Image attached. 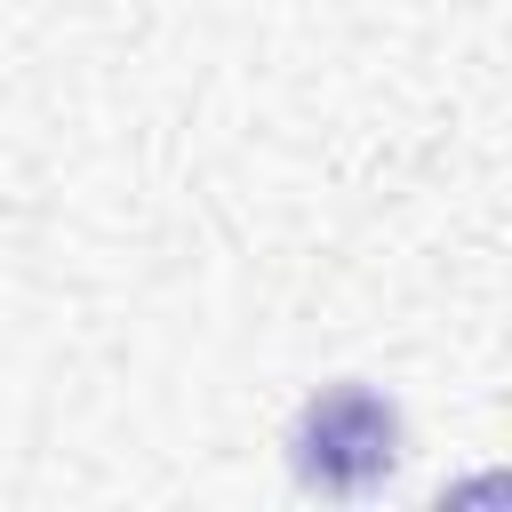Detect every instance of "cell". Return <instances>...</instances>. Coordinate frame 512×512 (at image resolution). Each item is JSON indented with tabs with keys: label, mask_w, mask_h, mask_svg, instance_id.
Here are the masks:
<instances>
[{
	"label": "cell",
	"mask_w": 512,
	"mask_h": 512,
	"mask_svg": "<svg viewBox=\"0 0 512 512\" xmlns=\"http://www.w3.org/2000/svg\"><path fill=\"white\" fill-rule=\"evenodd\" d=\"M408 456V416L384 384L368 376H328L296 400L288 432H280V464L304 496H328V504H360L376 496Z\"/></svg>",
	"instance_id": "6da1fadb"
}]
</instances>
